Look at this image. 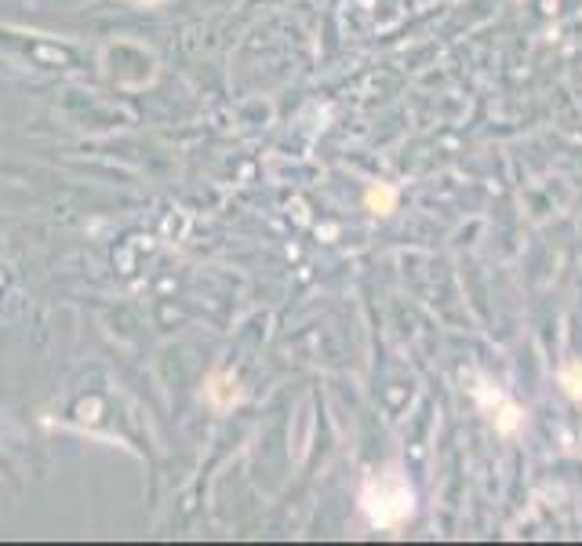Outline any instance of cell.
<instances>
[{
	"label": "cell",
	"instance_id": "3",
	"mask_svg": "<svg viewBox=\"0 0 582 546\" xmlns=\"http://www.w3.org/2000/svg\"><path fill=\"white\" fill-rule=\"evenodd\" d=\"M204 394H208L211 408H219V412H226V408H233L237 401H241V390H237V379L226 372H215L208 379V386H204Z\"/></svg>",
	"mask_w": 582,
	"mask_h": 546
},
{
	"label": "cell",
	"instance_id": "4",
	"mask_svg": "<svg viewBox=\"0 0 582 546\" xmlns=\"http://www.w3.org/2000/svg\"><path fill=\"white\" fill-rule=\"evenodd\" d=\"M397 201H401V193H397V186H390V182H375V186H368V193H364V208L372 215L397 212Z\"/></svg>",
	"mask_w": 582,
	"mask_h": 546
},
{
	"label": "cell",
	"instance_id": "1",
	"mask_svg": "<svg viewBox=\"0 0 582 546\" xmlns=\"http://www.w3.org/2000/svg\"><path fill=\"white\" fill-rule=\"evenodd\" d=\"M361 510L375 528H382V532L401 528L404 521H412V514H415L412 481H408L397 466H386V470H379V474H372L364 481Z\"/></svg>",
	"mask_w": 582,
	"mask_h": 546
},
{
	"label": "cell",
	"instance_id": "5",
	"mask_svg": "<svg viewBox=\"0 0 582 546\" xmlns=\"http://www.w3.org/2000/svg\"><path fill=\"white\" fill-rule=\"evenodd\" d=\"M561 390L572 401H582V361H572L561 368Z\"/></svg>",
	"mask_w": 582,
	"mask_h": 546
},
{
	"label": "cell",
	"instance_id": "2",
	"mask_svg": "<svg viewBox=\"0 0 582 546\" xmlns=\"http://www.w3.org/2000/svg\"><path fill=\"white\" fill-rule=\"evenodd\" d=\"M477 401H481V408L488 415H492V423H495V430L499 434H517V426L524 423V412L517 405H513L510 397L502 394V390H495V386H488L484 383L481 390H477Z\"/></svg>",
	"mask_w": 582,
	"mask_h": 546
}]
</instances>
